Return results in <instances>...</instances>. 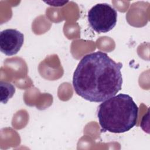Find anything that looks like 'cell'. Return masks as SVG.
<instances>
[{"mask_svg":"<svg viewBox=\"0 0 150 150\" xmlns=\"http://www.w3.org/2000/svg\"><path fill=\"white\" fill-rule=\"evenodd\" d=\"M1 102L6 104L8 101L13 96L15 92V87L10 83L1 81Z\"/></svg>","mask_w":150,"mask_h":150,"instance_id":"5","label":"cell"},{"mask_svg":"<svg viewBox=\"0 0 150 150\" xmlns=\"http://www.w3.org/2000/svg\"><path fill=\"white\" fill-rule=\"evenodd\" d=\"M23 42V34L16 29H5L0 33V49L6 56L16 54L21 49Z\"/></svg>","mask_w":150,"mask_h":150,"instance_id":"4","label":"cell"},{"mask_svg":"<svg viewBox=\"0 0 150 150\" xmlns=\"http://www.w3.org/2000/svg\"><path fill=\"white\" fill-rule=\"evenodd\" d=\"M88 21L91 28L98 33L112 30L117 21V12L106 3L97 4L88 12Z\"/></svg>","mask_w":150,"mask_h":150,"instance_id":"3","label":"cell"},{"mask_svg":"<svg viewBox=\"0 0 150 150\" xmlns=\"http://www.w3.org/2000/svg\"><path fill=\"white\" fill-rule=\"evenodd\" d=\"M138 107L127 94H119L104 101L98 106L97 117L101 132L124 133L137 124Z\"/></svg>","mask_w":150,"mask_h":150,"instance_id":"2","label":"cell"},{"mask_svg":"<svg viewBox=\"0 0 150 150\" xmlns=\"http://www.w3.org/2000/svg\"><path fill=\"white\" fill-rule=\"evenodd\" d=\"M121 63H116L106 53L97 51L83 56L73 76L76 93L90 102H103L121 90Z\"/></svg>","mask_w":150,"mask_h":150,"instance_id":"1","label":"cell"}]
</instances>
